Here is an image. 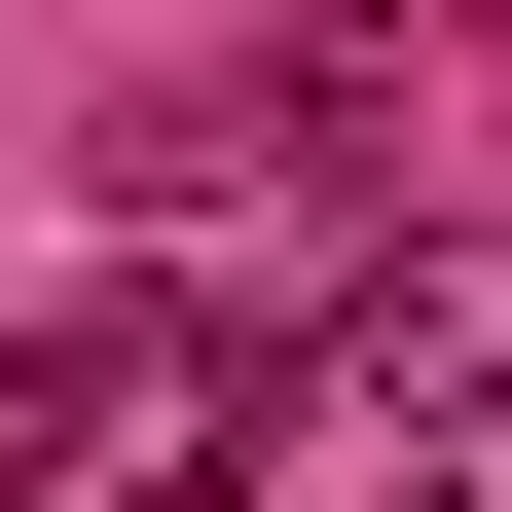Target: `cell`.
Instances as JSON below:
<instances>
[{"mask_svg": "<svg viewBox=\"0 0 512 512\" xmlns=\"http://www.w3.org/2000/svg\"><path fill=\"white\" fill-rule=\"evenodd\" d=\"M330 403L366 439H512V220H403V256H366V293H330Z\"/></svg>", "mask_w": 512, "mask_h": 512, "instance_id": "6da1fadb", "label": "cell"}, {"mask_svg": "<svg viewBox=\"0 0 512 512\" xmlns=\"http://www.w3.org/2000/svg\"><path fill=\"white\" fill-rule=\"evenodd\" d=\"M220 147H256V183H366V147H403V74H366V37H256V74H220Z\"/></svg>", "mask_w": 512, "mask_h": 512, "instance_id": "7a4b0ae2", "label": "cell"}]
</instances>
